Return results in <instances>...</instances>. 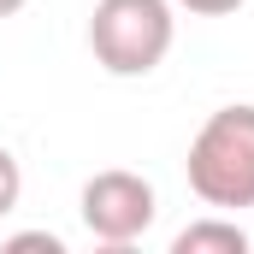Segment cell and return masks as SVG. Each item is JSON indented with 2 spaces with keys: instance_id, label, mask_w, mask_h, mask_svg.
<instances>
[{
  "instance_id": "52a82bcc",
  "label": "cell",
  "mask_w": 254,
  "mask_h": 254,
  "mask_svg": "<svg viewBox=\"0 0 254 254\" xmlns=\"http://www.w3.org/2000/svg\"><path fill=\"white\" fill-rule=\"evenodd\" d=\"M172 6H184L195 18H225V12H237V6H249V0H172Z\"/></svg>"
},
{
  "instance_id": "5b68a950",
  "label": "cell",
  "mask_w": 254,
  "mask_h": 254,
  "mask_svg": "<svg viewBox=\"0 0 254 254\" xmlns=\"http://www.w3.org/2000/svg\"><path fill=\"white\" fill-rule=\"evenodd\" d=\"M18 195H24V166L12 160V148H0V219L18 207Z\"/></svg>"
},
{
  "instance_id": "3957f363",
  "label": "cell",
  "mask_w": 254,
  "mask_h": 254,
  "mask_svg": "<svg viewBox=\"0 0 254 254\" xmlns=\"http://www.w3.org/2000/svg\"><path fill=\"white\" fill-rule=\"evenodd\" d=\"M77 207H83V225H89L95 243L125 249V243H136V237L154 225L160 195H154V184H148L142 172L113 166V172H95V178L83 184V201H77Z\"/></svg>"
},
{
  "instance_id": "7a4b0ae2",
  "label": "cell",
  "mask_w": 254,
  "mask_h": 254,
  "mask_svg": "<svg viewBox=\"0 0 254 254\" xmlns=\"http://www.w3.org/2000/svg\"><path fill=\"white\" fill-rule=\"evenodd\" d=\"M178 18L172 0H95L89 12V48L107 77H148L172 54Z\"/></svg>"
},
{
  "instance_id": "6da1fadb",
  "label": "cell",
  "mask_w": 254,
  "mask_h": 254,
  "mask_svg": "<svg viewBox=\"0 0 254 254\" xmlns=\"http://www.w3.org/2000/svg\"><path fill=\"white\" fill-rule=\"evenodd\" d=\"M190 190L213 207V213H237L254 207V107H219L207 113V125L190 136Z\"/></svg>"
},
{
  "instance_id": "8992f818",
  "label": "cell",
  "mask_w": 254,
  "mask_h": 254,
  "mask_svg": "<svg viewBox=\"0 0 254 254\" xmlns=\"http://www.w3.org/2000/svg\"><path fill=\"white\" fill-rule=\"evenodd\" d=\"M6 249H12V254H24V249H48V254H65V243L54 237V231H24V237H12Z\"/></svg>"
},
{
  "instance_id": "ba28073f",
  "label": "cell",
  "mask_w": 254,
  "mask_h": 254,
  "mask_svg": "<svg viewBox=\"0 0 254 254\" xmlns=\"http://www.w3.org/2000/svg\"><path fill=\"white\" fill-rule=\"evenodd\" d=\"M30 0H0V18H12V12H24Z\"/></svg>"
},
{
  "instance_id": "277c9868",
  "label": "cell",
  "mask_w": 254,
  "mask_h": 254,
  "mask_svg": "<svg viewBox=\"0 0 254 254\" xmlns=\"http://www.w3.org/2000/svg\"><path fill=\"white\" fill-rule=\"evenodd\" d=\"M172 254H249V231L237 219H195L172 237Z\"/></svg>"
}]
</instances>
